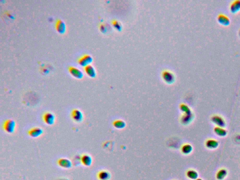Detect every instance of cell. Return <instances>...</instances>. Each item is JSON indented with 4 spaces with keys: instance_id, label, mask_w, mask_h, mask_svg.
Returning <instances> with one entry per match:
<instances>
[{
    "instance_id": "cell-1",
    "label": "cell",
    "mask_w": 240,
    "mask_h": 180,
    "mask_svg": "<svg viewBox=\"0 0 240 180\" xmlns=\"http://www.w3.org/2000/svg\"><path fill=\"white\" fill-rule=\"evenodd\" d=\"M16 127V123L13 120H7L4 124V129L8 133H13Z\"/></svg>"
},
{
    "instance_id": "cell-2",
    "label": "cell",
    "mask_w": 240,
    "mask_h": 180,
    "mask_svg": "<svg viewBox=\"0 0 240 180\" xmlns=\"http://www.w3.org/2000/svg\"><path fill=\"white\" fill-rule=\"evenodd\" d=\"M72 118L75 122L81 123L83 120V113L79 109H75L72 111Z\"/></svg>"
},
{
    "instance_id": "cell-3",
    "label": "cell",
    "mask_w": 240,
    "mask_h": 180,
    "mask_svg": "<svg viewBox=\"0 0 240 180\" xmlns=\"http://www.w3.org/2000/svg\"><path fill=\"white\" fill-rule=\"evenodd\" d=\"M43 119L44 122L47 125H52L55 123V116L51 112H47L45 113Z\"/></svg>"
},
{
    "instance_id": "cell-4",
    "label": "cell",
    "mask_w": 240,
    "mask_h": 180,
    "mask_svg": "<svg viewBox=\"0 0 240 180\" xmlns=\"http://www.w3.org/2000/svg\"><path fill=\"white\" fill-rule=\"evenodd\" d=\"M93 61V58L89 55H85L80 58L78 60V62L82 66H86L90 64Z\"/></svg>"
},
{
    "instance_id": "cell-5",
    "label": "cell",
    "mask_w": 240,
    "mask_h": 180,
    "mask_svg": "<svg viewBox=\"0 0 240 180\" xmlns=\"http://www.w3.org/2000/svg\"><path fill=\"white\" fill-rule=\"evenodd\" d=\"M69 71L70 74L76 79H81L83 77V73L81 70L76 67L70 66L69 68Z\"/></svg>"
},
{
    "instance_id": "cell-6",
    "label": "cell",
    "mask_w": 240,
    "mask_h": 180,
    "mask_svg": "<svg viewBox=\"0 0 240 180\" xmlns=\"http://www.w3.org/2000/svg\"><path fill=\"white\" fill-rule=\"evenodd\" d=\"M43 130L39 127L33 128L28 131V134L33 138H37L42 135Z\"/></svg>"
},
{
    "instance_id": "cell-7",
    "label": "cell",
    "mask_w": 240,
    "mask_h": 180,
    "mask_svg": "<svg viewBox=\"0 0 240 180\" xmlns=\"http://www.w3.org/2000/svg\"><path fill=\"white\" fill-rule=\"evenodd\" d=\"M58 164L63 169H69L72 167V162L69 159L66 158H61L58 160Z\"/></svg>"
},
{
    "instance_id": "cell-8",
    "label": "cell",
    "mask_w": 240,
    "mask_h": 180,
    "mask_svg": "<svg viewBox=\"0 0 240 180\" xmlns=\"http://www.w3.org/2000/svg\"><path fill=\"white\" fill-rule=\"evenodd\" d=\"M56 29L59 33L63 34L66 31V25L65 23L62 20L59 19L55 23Z\"/></svg>"
},
{
    "instance_id": "cell-9",
    "label": "cell",
    "mask_w": 240,
    "mask_h": 180,
    "mask_svg": "<svg viewBox=\"0 0 240 180\" xmlns=\"http://www.w3.org/2000/svg\"><path fill=\"white\" fill-rule=\"evenodd\" d=\"M212 120L214 123L217 125L218 127H219L224 128L226 125L225 120L219 116H213V117L212 118Z\"/></svg>"
},
{
    "instance_id": "cell-10",
    "label": "cell",
    "mask_w": 240,
    "mask_h": 180,
    "mask_svg": "<svg viewBox=\"0 0 240 180\" xmlns=\"http://www.w3.org/2000/svg\"><path fill=\"white\" fill-rule=\"evenodd\" d=\"M81 162L84 166L90 167L93 163V159L91 156L88 154H84L82 156L81 159Z\"/></svg>"
},
{
    "instance_id": "cell-11",
    "label": "cell",
    "mask_w": 240,
    "mask_h": 180,
    "mask_svg": "<svg viewBox=\"0 0 240 180\" xmlns=\"http://www.w3.org/2000/svg\"><path fill=\"white\" fill-rule=\"evenodd\" d=\"M162 77L164 80L168 83H172L175 80V77L173 74L168 71L163 72Z\"/></svg>"
},
{
    "instance_id": "cell-12",
    "label": "cell",
    "mask_w": 240,
    "mask_h": 180,
    "mask_svg": "<svg viewBox=\"0 0 240 180\" xmlns=\"http://www.w3.org/2000/svg\"><path fill=\"white\" fill-rule=\"evenodd\" d=\"M84 71L89 77H95L96 75V70L93 66L91 64L88 65L84 67Z\"/></svg>"
},
{
    "instance_id": "cell-13",
    "label": "cell",
    "mask_w": 240,
    "mask_h": 180,
    "mask_svg": "<svg viewBox=\"0 0 240 180\" xmlns=\"http://www.w3.org/2000/svg\"><path fill=\"white\" fill-rule=\"evenodd\" d=\"M218 20L220 24L224 26H227L230 23L229 18L224 14H219L218 16Z\"/></svg>"
},
{
    "instance_id": "cell-14",
    "label": "cell",
    "mask_w": 240,
    "mask_h": 180,
    "mask_svg": "<svg viewBox=\"0 0 240 180\" xmlns=\"http://www.w3.org/2000/svg\"><path fill=\"white\" fill-rule=\"evenodd\" d=\"M230 9L232 13H236L240 9V0H235L231 3Z\"/></svg>"
},
{
    "instance_id": "cell-15",
    "label": "cell",
    "mask_w": 240,
    "mask_h": 180,
    "mask_svg": "<svg viewBox=\"0 0 240 180\" xmlns=\"http://www.w3.org/2000/svg\"><path fill=\"white\" fill-rule=\"evenodd\" d=\"M98 177L100 180H109L111 178V174L106 171H101L98 174Z\"/></svg>"
},
{
    "instance_id": "cell-16",
    "label": "cell",
    "mask_w": 240,
    "mask_h": 180,
    "mask_svg": "<svg viewBox=\"0 0 240 180\" xmlns=\"http://www.w3.org/2000/svg\"><path fill=\"white\" fill-rule=\"evenodd\" d=\"M206 146L209 149L216 148L219 145V143L217 141L213 139H209L206 142Z\"/></svg>"
},
{
    "instance_id": "cell-17",
    "label": "cell",
    "mask_w": 240,
    "mask_h": 180,
    "mask_svg": "<svg viewBox=\"0 0 240 180\" xmlns=\"http://www.w3.org/2000/svg\"><path fill=\"white\" fill-rule=\"evenodd\" d=\"M214 130H215V133L218 136H220V137H224L226 136L227 133L226 130L223 129V128L217 127L215 128Z\"/></svg>"
},
{
    "instance_id": "cell-18",
    "label": "cell",
    "mask_w": 240,
    "mask_h": 180,
    "mask_svg": "<svg viewBox=\"0 0 240 180\" xmlns=\"http://www.w3.org/2000/svg\"><path fill=\"white\" fill-rule=\"evenodd\" d=\"M187 176L191 180H197L198 177V174L194 170H190L187 172Z\"/></svg>"
},
{
    "instance_id": "cell-19",
    "label": "cell",
    "mask_w": 240,
    "mask_h": 180,
    "mask_svg": "<svg viewBox=\"0 0 240 180\" xmlns=\"http://www.w3.org/2000/svg\"><path fill=\"white\" fill-rule=\"evenodd\" d=\"M192 151V147L189 144H186L182 147V152L184 154H189Z\"/></svg>"
},
{
    "instance_id": "cell-20",
    "label": "cell",
    "mask_w": 240,
    "mask_h": 180,
    "mask_svg": "<svg viewBox=\"0 0 240 180\" xmlns=\"http://www.w3.org/2000/svg\"><path fill=\"white\" fill-rule=\"evenodd\" d=\"M227 175V171L226 170L222 169L217 173L216 177L218 180H222L224 179L226 177Z\"/></svg>"
},
{
    "instance_id": "cell-21",
    "label": "cell",
    "mask_w": 240,
    "mask_h": 180,
    "mask_svg": "<svg viewBox=\"0 0 240 180\" xmlns=\"http://www.w3.org/2000/svg\"><path fill=\"white\" fill-rule=\"evenodd\" d=\"M192 114H184L182 118V122L183 124H186L190 123L192 120Z\"/></svg>"
},
{
    "instance_id": "cell-22",
    "label": "cell",
    "mask_w": 240,
    "mask_h": 180,
    "mask_svg": "<svg viewBox=\"0 0 240 180\" xmlns=\"http://www.w3.org/2000/svg\"><path fill=\"white\" fill-rule=\"evenodd\" d=\"M114 126L117 129H123L126 126L125 123L123 120H115L114 123Z\"/></svg>"
},
{
    "instance_id": "cell-23",
    "label": "cell",
    "mask_w": 240,
    "mask_h": 180,
    "mask_svg": "<svg viewBox=\"0 0 240 180\" xmlns=\"http://www.w3.org/2000/svg\"><path fill=\"white\" fill-rule=\"evenodd\" d=\"M181 110L185 113V114H191V111L188 106L185 105H181L180 106Z\"/></svg>"
},
{
    "instance_id": "cell-24",
    "label": "cell",
    "mask_w": 240,
    "mask_h": 180,
    "mask_svg": "<svg viewBox=\"0 0 240 180\" xmlns=\"http://www.w3.org/2000/svg\"><path fill=\"white\" fill-rule=\"evenodd\" d=\"M114 25L115 26V28H117L118 29H119L120 28H121V26L118 25V23L116 22H115L114 23Z\"/></svg>"
},
{
    "instance_id": "cell-25",
    "label": "cell",
    "mask_w": 240,
    "mask_h": 180,
    "mask_svg": "<svg viewBox=\"0 0 240 180\" xmlns=\"http://www.w3.org/2000/svg\"><path fill=\"white\" fill-rule=\"evenodd\" d=\"M60 180H67V179H60Z\"/></svg>"
},
{
    "instance_id": "cell-26",
    "label": "cell",
    "mask_w": 240,
    "mask_h": 180,
    "mask_svg": "<svg viewBox=\"0 0 240 180\" xmlns=\"http://www.w3.org/2000/svg\"><path fill=\"white\" fill-rule=\"evenodd\" d=\"M202 180L201 179H197V180Z\"/></svg>"
}]
</instances>
